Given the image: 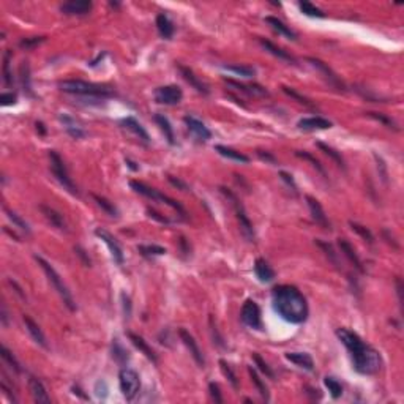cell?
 Listing matches in <instances>:
<instances>
[{
	"label": "cell",
	"instance_id": "cb8c5ba5",
	"mask_svg": "<svg viewBox=\"0 0 404 404\" xmlns=\"http://www.w3.org/2000/svg\"><path fill=\"white\" fill-rule=\"evenodd\" d=\"M259 43H261V46L264 47L265 51H267V52H270L272 55H275V57H278V59L284 60V62H289V63H297L295 57H292V55H290V54H287L286 51H283L281 47L275 46V44H273L272 41H269V40L259 38Z\"/></svg>",
	"mask_w": 404,
	"mask_h": 404
},
{
	"label": "cell",
	"instance_id": "ab89813d",
	"mask_svg": "<svg viewBox=\"0 0 404 404\" xmlns=\"http://www.w3.org/2000/svg\"><path fill=\"white\" fill-rule=\"evenodd\" d=\"M5 212H6L8 218H10V220L13 221V224L16 226V228H19L21 231H24V232H26V234H29V232H30V228H29V224H27L26 221H24V220H22V218H21V216H19L18 213H16V212H13V210H8V208L5 210Z\"/></svg>",
	"mask_w": 404,
	"mask_h": 404
},
{
	"label": "cell",
	"instance_id": "be15d7a7",
	"mask_svg": "<svg viewBox=\"0 0 404 404\" xmlns=\"http://www.w3.org/2000/svg\"><path fill=\"white\" fill-rule=\"evenodd\" d=\"M2 324L6 325V310H5V306H2Z\"/></svg>",
	"mask_w": 404,
	"mask_h": 404
},
{
	"label": "cell",
	"instance_id": "5bb4252c",
	"mask_svg": "<svg viewBox=\"0 0 404 404\" xmlns=\"http://www.w3.org/2000/svg\"><path fill=\"white\" fill-rule=\"evenodd\" d=\"M92 10V2L87 0H70L60 6V11L70 16H84Z\"/></svg>",
	"mask_w": 404,
	"mask_h": 404
},
{
	"label": "cell",
	"instance_id": "277c9868",
	"mask_svg": "<svg viewBox=\"0 0 404 404\" xmlns=\"http://www.w3.org/2000/svg\"><path fill=\"white\" fill-rule=\"evenodd\" d=\"M35 261L40 264V267L43 269V272L46 273V277L47 280H49V283L54 286V289L57 290L59 295L62 297V300L63 303H65V306L70 310V311H76V303H75V298H73L71 292L68 290V287L65 286V283H63V280L60 278V275L55 272V269L52 267V265L44 261L43 257H40V256H35Z\"/></svg>",
	"mask_w": 404,
	"mask_h": 404
},
{
	"label": "cell",
	"instance_id": "ffe728a7",
	"mask_svg": "<svg viewBox=\"0 0 404 404\" xmlns=\"http://www.w3.org/2000/svg\"><path fill=\"white\" fill-rule=\"evenodd\" d=\"M179 70H180V73H182L183 79L187 81V82H188L193 88H196V90H198L199 93H204V95L208 93V87H207L204 82H202V81L195 75V73H193V70H190L188 67H183V65H179Z\"/></svg>",
	"mask_w": 404,
	"mask_h": 404
},
{
	"label": "cell",
	"instance_id": "d4e9b609",
	"mask_svg": "<svg viewBox=\"0 0 404 404\" xmlns=\"http://www.w3.org/2000/svg\"><path fill=\"white\" fill-rule=\"evenodd\" d=\"M59 119H60V122L63 123V126H65L67 133H68L71 137H75V139H81V137H85V136H87V133L82 130V126H79V125L76 123V120H75V119H71V117L67 116V114L60 116Z\"/></svg>",
	"mask_w": 404,
	"mask_h": 404
},
{
	"label": "cell",
	"instance_id": "f907efd6",
	"mask_svg": "<svg viewBox=\"0 0 404 404\" xmlns=\"http://www.w3.org/2000/svg\"><path fill=\"white\" fill-rule=\"evenodd\" d=\"M283 90H284V93H287L289 96H292V98H295L298 103H302V104H305V106H313L311 104V101L308 100V98H305V96H302V95H298L295 90H292V88H289V87H283Z\"/></svg>",
	"mask_w": 404,
	"mask_h": 404
},
{
	"label": "cell",
	"instance_id": "5b68a950",
	"mask_svg": "<svg viewBox=\"0 0 404 404\" xmlns=\"http://www.w3.org/2000/svg\"><path fill=\"white\" fill-rule=\"evenodd\" d=\"M130 185H131V188H133L136 193H139V195H142V196H145V198H149V199H153V201H160V202H163V204H167L169 207H172L174 210H177V212H179L182 216L187 215V212H185V208H183L175 199L169 198V196L163 195V193H160V191H157V190H153V188L147 187V185L142 183V182L131 180Z\"/></svg>",
	"mask_w": 404,
	"mask_h": 404
},
{
	"label": "cell",
	"instance_id": "9f6ffc18",
	"mask_svg": "<svg viewBox=\"0 0 404 404\" xmlns=\"http://www.w3.org/2000/svg\"><path fill=\"white\" fill-rule=\"evenodd\" d=\"M280 175H281V179L284 180V182L289 185V187H292V188H294V191H295V188H297V187H295V183H294V180H292V177H290L289 174H286V172H281Z\"/></svg>",
	"mask_w": 404,
	"mask_h": 404
},
{
	"label": "cell",
	"instance_id": "44dd1931",
	"mask_svg": "<svg viewBox=\"0 0 404 404\" xmlns=\"http://www.w3.org/2000/svg\"><path fill=\"white\" fill-rule=\"evenodd\" d=\"M332 126V122L322 117H306L298 122V128L302 130H327Z\"/></svg>",
	"mask_w": 404,
	"mask_h": 404
},
{
	"label": "cell",
	"instance_id": "680465c9",
	"mask_svg": "<svg viewBox=\"0 0 404 404\" xmlns=\"http://www.w3.org/2000/svg\"><path fill=\"white\" fill-rule=\"evenodd\" d=\"M397 290H398V297H400V302H403V283L400 278H397Z\"/></svg>",
	"mask_w": 404,
	"mask_h": 404
},
{
	"label": "cell",
	"instance_id": "2e32d148",
	"mask_svg": "<svg viewBox=\"0 0 404 404\" xmlns=\"http://www.w3.org/2000/svg\"><path fill=\"white\" fill-rule=\"evenodd\" d=\"M185 120V123H187V126H188V130L195 134L198 139H201V141H208L210 137H212V133H210V130L208 128L201 122V120H198V119H195V117H190V116H187L183 119Z\"/></svg>",
	"mask_w": 404,
	"mask_h": 404
},
{
	"label": "cell",
	"instance_id": "8d00e7d4",
	"mask_svg": "<svg viewBox=\"0 0 404 404\" xmlns=\"http://www.w3.org/2000/svg\"><path fill=\"white\" fill-rule=\"evenodd\" d=\"M0 355H2V359L8 363V365H10V368L14 371V373H21V366H19L18 360L14 359V355L10 351H8L5 346L0 347Z\"/></svg>",
	"mask_w": 404,
	"mask_h": 404
},
{
	"label": "cell",
	"instance_id": "7dc6e473",
	"mask_svg": "<svg viewBox=\"0 0 404 404\" xmlns=\"http://www.w3.org/2000/svg\"><path fill=\"white\" fill-rule=\"evenodd\" d=\"M318 245H319L322 249H324L325 254H327V257H328V259L332 261L335 265L339 264V262H338V257H336V253L333 251V246H332V245H330V243H325V242H321V240H318Z\"/></svg>",
	"mask_w": 404,
	"mask_h": 404
},
{
	"label": "cell",
	"instance_id": "91938a15",
	"mask_svg": "<svg viewBox=\"0 0 404 404\" xmlns=\"http://www.w3.org/2000/svg\"><path fill=\"white\" fill-rule=\"evenodd\" d=\"M149 213H150V216L152 218H157L158 221H161V223H167V220L166 218H163V216H160V213H157V212H153V210H149Z\"/></svg>",
	"mask_w": 404,
	"mask_h": 404
},
{
	"label": "cell",
	"instance_id": "7a4b0ae2",
	"mask_svg": "<svg viewBox=\"0 0 404 404\" xmlns=\"http://www.w3.org/2000/svg\"><path fill=\"white\" fill-rule=\"evenodd\" d=\"M273 310L286 322L302 324L308 318V303L303 294L294 286L283 284L273 289Z\"/></svg>",
	"mask_w": 404,
	"mask_h": 404
},
{
	"label": "cell",
	"instance_id": "d590c367",
	"mask_svg": "<svg viewBox=\"0 0 404 404\" xmlns=\"http://www.w3.org/2000/svg\"><path fill=\"white\" fill-rule=\"evenodd\" d=\"M92 199H93V201L96 202V204H98L108 215H111V216H117V208H116L114 204H112V202H109L106 198H101V196H98V195H92Z\"/></svg>",
	"mask_w": 404,
	"mask_h": 404
},
{
	"label": "cell",
	"instance_id": "ba28073f",
	"mask_svg": "<svg viewBox=\"0 0 404 404\" xmlns=\"http://www.w3.org/2000/svg\"><path fill=\"white\" fill-rule=\"evenodd\" d=\"M221 191L224 193L226 196H228L231 201H232V205H234V208H236V213H237V220H239V223H240V229H242V234H243V236L249 240V242H254V229H253V224H251V221H249V218H248V215L245 213V210H243V207H242V204L240 202L237 201V198L232 195V193H229L228 190L226 188H221Z\"/></svg>",
	"mask_w": 404,
	"mask_h": 404
},
{
	"label": "cell",
	"instance_id": "b9f144b4",
	"mask_svg": "<svg viewBox=\"0 0 404 404\" xmlns=\"http://www.w3.org/2000/svg\"><path fill=\"white\" fill-rule=\"evenodd\" d=\"M137 249H139L144 256H161L166 253V249L158 245H141L137 246Z\"/></svg>",
	"mask_w": 404,
	"mask_h": 404
},
{
	"label": "cell",
	"instance_id": "11a10c76",
	"mask_svg": "<svg viewBox=\"0 0 404 404\" xmlns=\"http://www.w3.org/2000/svg\"><path fill=\"white\" fill-rule=\"evenodd\" d=\"M368 116H369V117H374V119H377V120H381V122H384L385 125H389V126H395V123L392 122L390 119H387V117H384V116H381V114H377V112H368Z\"/></svg>",
	"mask_w": 404,
	"mask_h": 404
},
{
	"label": "cell",
	"instance_id": "e0dca14e",
	"mask_svg": "<svg viewBox=\"0 0 404 404\" xmlns=\"http://www.w3.org/2000/svg\"><path fill=\"white\" fill-rule=\"evenodd\" d=\"M29 390L32 393V398H34L37 403H41V404L51 403L49 395H47V392H46V387L43 385V382L40 381V379H37V377L29 379Z\"/></svg>",
	"mask_w": 404,
	"mask_h": 404
},
{
	"label": "cell",
	"instance_id": "94428289",
	"mask_svg": "<svg viewBox=\"0 0 404 404\" xmlns=\"http://www.w3.org/2000/svg\"><path fill=\"white\" fill-rule=\"evenodd\" d=\"M75 251H76V253H78V254L81 256V257H82V259H84V264H85V265H90V259H87V257L84 256V251H82V249H81V248L78 246V248H75Z\"/></svg>",
	"mask_w": 404,
	"mask_h": 404
},
{
	"label": "cell",
	"instance_id": "e7e4bbea",
	"mask_svg": "<svg viewBox=\"0 0 404 404\" xmlns=\"http://www.w3.org/2000/svg\"><path fill=\"white\" fill-rule=\"evenodd\" d=\"M37 130H40V131H41L43 134L46 133V130H44V125H43L41 122H37Z\"/></svg>",
	"mask_w": 404,
	"mask_h": 404
},
{
	"label": "cell",
	"instance_id": "f35d334b",
	"mask_svg": "<svg viewBox=\"0 0 404 404\" xmlns=\"http://www.w3.org/2000/svg\"><path fill=\"white\" fill-rule=\"evenodd\" d=\"M325 387L328 389L330 395H332L333 398H339L343 395V387L341 384H339L335 377H325Z\"/></svg>",
	"mask_w": 404,
	"mask_h": 404
},
{
	"label": "cell",
	"instance_id": "603a6c76",
	"mask_svg": "<svg viewBox=\"0 0 404 404\" xmlns=\"http://www.w3.org/2000/svg\"><path fill=\"white\" fill-rule=\"evenodd\" d=\"M122 125L126 128V130H130L131 133H134L142 142H145V144H149V142H150V136H149V133L144 130V126H142L139 122H137L136 119H133V117H126V119L122 120Z\"/></svg>",
	"mask_w": 404,
	"mask_h": 404
},
{
	"label": "cell",
	"instance_id": "6125c7cd",
	"mask_svg": "<svg viewBox=\"0 0 404 404\" xmlns=\"http://www.w3.org/2000/svg\"><path fill=\"white\" fill-rule=\"evenodd\" d=\"M257 155H259L262 160H267V161H272V163H275V158L272 155H269V153H265V155H264V152H257Z\"/></svg>",
	"mask_w": 404,
	"mask_h": 404
},
{
	"label": "cell",
	"instance_id": "1f68e13d",
	"mask_svg": "<svg viewBox=\"0 0 404 404\" xmlns=\"http://www.w3.org/2000/svg\"><path fill=\"white\" fill-rule=\"evenodd\" d=\"M155 122L160 125V128H161V131L164 133V136H166V139H167V142L169 144H174L175 142V137H174V130H172V126H171V123H169V120L164 117V116H161V114H157L155 116Z\"/></svg>",
	"mask_w": 404,
	"mask_h": 404
},
{
	"label": "cell",
	"instance_id": "f546056e",
	"mask_svg": "<svg viewBox=\"0 0 404 404\" xmlns=\"http://www.w3.org/2000/svg\"><path fill=\"white\" fill-rule=\"evenodd\" d=\"M157 27L160 35L163 38H171L174 35V26L172 22L169 21V18L166 14H158L157 16Z\"/></svg>",
	"mask_w": 404,
	"mask_h": 404
},
{
	"label": "cell",
	"instance_id": "d6a6232c",
	"mask_svg": "<svg viewBox=\"0 0 404 404\" xmlns=\"http://www.w3.org/2000/svg\"><path fill=\"white\" fill-rule=\"evenodd\" d=\"M248 373H249V377H251L253 384L256 385V389L259 390L261 397H262L265 401H269V390H267V385H265V384L262 382V379L259 377V374H257V371H256L253 366H249V368H248Z\"/></svg>",
	"mask_w": 404,
	"mask_h": 404
},
{
	"label": "cell",
	"instance_id": "f1b7e54d",
	"mask_svg": "<svg viewBox=\"0 0 404 404\" xmlns=\"http://www.w3.org/2000/svg\"><path fill=\"white\" fill-rule=\"evenodd\" d=\"M254 272H256V277L259 278V281H262V283H270L275 278V272L272 270V267L264 259H256Z\"/></svg>",
	"mask_w": 404,
	"mask_h": 404
},
{
	"label": "cell",
	"instance_id": "74e56055",
	"mask_svg": "<svg viewBox=\"0 0 404 404\" xmlns=\"http://www.w3.org/2000/svg\"><path fill=\"white\" fill-rule=\"evenodd\" d=\"M224 70L236 73L237 76H242V78H253V76L256 75L254 68H251V67H243V65H228V67H224Z\"/></svg>",
	"mask_w": 404,
	"mask_h": 404
},
{
	"label": "cell",
	"instance_id": "f6af8a7d",
	"mask_svg": "<svg viewBox=\"0 0 404 404\" xmlns=\"http://www.w3.org/2000/svg\"><path fill=\"white\" fill-rule=\"evenodd\" d=\"M220 365H221V371H223V374L226 376L229 379V382H231V385L234 387V389H239V382H237V376H236V373H234V371L231 369V366L228 365V363H226L224 360H221L220 362Z\"/></svg>",
	"mask_w": 404,
	"mask_h": 404
},
{
	"label": "cell",
	"instance_id": "8992f818",
	"mask_svg": "<svg viewBox=\"0 0 404 404\" xmlns=\"http://www.w3.org/2000/svg\"><path fill=\"white\" fill-rule=\"evenodd\" d=\"M49 160H51V169H52V174L55 179L59 180V183L62 185L63 188L68 190L71 195H78V190H76V185L73 183V180L70 179L68 175V171L65 164H63V160L60 158V155L57 152L51 150L49 152Z\"/></svg>",
	"mask_w": 404,
	"mask_h": 404
},
{
	"label": "cell",
	"instance_id": "9c48e42d",
	"mask_svg": "<svg viewBox=\"0 0 404 404\" xmlns=\"http://www.w3.org/2000/svg\"><path fill=\"white\" fill-rule=\"evenodd\" d=\"M242 321L243 324H246L248 327L261 330L262 328V321H261V310L257 306L256 302L253 300H246L242 306Z\"/></svg>",
	"mask_w": 404,
	"mask_h": 404
},
{
	"label": "cell",
	"instance_id": "bcb514c9",
	"mask_svg": "<svg viewBox=\"0 0 404 404\" xmlns=\"http://www.w3.org/2000/svg\"><path fill=\"white\" fill-rule=\"evenodd\" d=\"M253 360L256 362V365L259 366V369L262 371V373L267 376V377H270V379H273V371L270 369V366L267 365V363H265L264 360H262V357L259 354H253Z\"/></svg>",
	"mask_w": 404,
	"mask_h": 404
},
{
	"label": "cell",
	"instance_id": "4316f807",
	"mask_svg": "<svg viewBox=\"0 0 404 404\" xmlns=\"http://www.w3.org/2000/svg\"><path fill=\"white\" fill-rule=\"evenodd\" d=\"M24 324H26V328H27V332L30 333V336L34 338V341L38 343L41 347H47L46 344V336L44 333L41 332V328L38 327V324L35 321H32L29 316H24Z\"/></svg>",
	"mask_w": 404,
	"mask_h": 404
},
{
	"label": "cell",
	"instance_id": "681fc988",
	"mask_svg": "<svg viewBox=\"0 0 404 404\" xmlns=\"http://www.w3.org/2000/svg\"><path fill=\"white\" fill-rule=\"evenodd\" d=\"M295 155H297V157H300V158H303V160H308L310 163H311V164H313L314 167H316V169H318V171H319V172H321L322 175H325V171H324V167H322V166H321V163H319V161H318L316 158H314V157H311L310 153H306V152H297Z\"/></svg>",
	"mask_w": 404,
	"mask_h": 404
},
{
	"label": "cell",
	"instance_id": "ac0fdd59",
	"mask_svg": "<svg viewBox=\"0 0 404 404\" xmlns=\"http://www.w3.org/2000/svg\"><path fill=\"white\" fill-rule=\"evenodd\" d=\"M40 210H41V213L44 215V218L54 226V228H57V229H60V231H67V221H65V218H63V215L59 213L57 210H54L52 207L44 205V204L40 205Z\"/></svg>",
	"mask_w": 404,
	"mask_h": 404
},
{
	"label": "cell",
	"instance_id": "c3c4849f",
	"mask_svg": "<svg viewBox=\"0 0 404 404\" xmlns=\"http://www.w3.org/2000/svg\"><path fill=\"white\" fill-rule=\"evenodd\" d=\"M44 41V37H34V38H24L22 41L19 43V46L22 49H32V47L38 46L40 43Z\"/></svg>",
	"mask_w": 404,
	"mask_h": 404
},
{
	"label": "cell",
	"instance_id": "52a82bcc",
	"mask_svg": "<svg viewBox=\"0 0 404 404\" xmlns=\"http://www.w3.org/2000/svg\"><path fill=\"white\" fill-rule=\"evenodd\" d=\"M119 384H120V390H122L123 397L126 400H133L137 395V392H139V387H141L139 374L130 368H125L120 371V374H119Z\"/></svg>",
	"mask_w": 404,
	"mask_h": 404
},
{
	"label": "cell",
	"instance_id": "4dcf8cb0",
	"mask_svg": "<svg viewBox=\"0 0 404 404\" xmlns=\"http://www.w3.org/2000/svg\"><path fill=\"white\" fill-rule=\"evenodd\" d=\"M216 152L220 153V155L226 157V158H231L234 161H239V163H248L249 158L243 153H240L234 149H229V147H224V145H216Z\"/></svg>",
	"mask_w": 404,
	"mask_h": 404
},
{
	"label": "cell",
	"instance_id": "816d5d0a",
	"mask_svg": "<svg viewBox=\"0 0 404 404\" xmlns=\"http://www.w3.org/2000/svg\"><path fill=\"white\" fill-rule=\"evenodd\" d=\"M208 390H210V395H212V398H213L216 403H223L220 389H218V385H216L215 382H210V384H208Z\"/></svg>",
	"mask_w": 404,
	"mask_h": 404
},
{
	"label": "cell",
	"instance_id": "6f0895ef",
	"mask_svg": "<svg viewBox=\"0 0 404 404\" xmlns=\"http://www.w3.org/2000/svg\"><path fill=\"white\" fill-rule=\"evenodd\" d=\"M122 300H123V306H125V313H126V316H130V313H131V305H130V298H128L125 294H122Z\"/></svg>",
	"mask_w": 404,
	"mask_h": 404
},
{
	"label": "cell",
	"instance_id": "f5cc1de1",
	"mask_svg": "<svg viewBox=\"0 0 404 404\" xmlns=\"http://www.w3.org/2000/svg\"><path fill=\"white\" fill-rule=\"evenodd\" d=\"M0 103H2V106H10V104H14L16 103V95L14 93H2V96H0Z\"/></svg>",
	"mask_w": 404,
	"mask_h": 404
},
{
	"label": "cell",
	"instance_id": "e575fe53",
	"mask_svg": "<svg viewBox=\"0 0 404 404\" xmlns=\"http://www.w3.org/2000/svg\"><path fill=\"white\" fill-rule=\"evenodd\" d=\"M298 6H300V10H302L303 14L311 16V18H324V16H325V13H322V10H319L316 5H313L310 2H300V3H298Z\"/></svg>",
	"mask_w": 404,
	"mask_h": 404
},
{
	"label": "cell",
	"instance_id": "836d02e7",
	"mask_svg": "<svg viewBox=\"0 0 404 404\" xmlns=\"http://www.w3.org/2000/svg\"><path fill=\"white\" fill-rule=\"evenodd\" d=\"M318 147L325 153V155H328L330 158H332L335 163L339 166V167H343V169H346V164H344V160H343V157L339 155V153L336 152V150H333L332 147H328V145H325V144H322V142H318Z\"/></svg>",
	"mask_w": 404,
	"mask_h": 404
},
{
	"label": "cell",
	"instance_id": "8fae6325",
	"mask_svg": "<svg viewBox=\"0 0 404 404\" xmlns=\"http://www.w3.org/2000/svg\"><path fill=\"white\" fill-rule=\"evenodd\" d=\"M179 335H180V339L183 341V344L187 346V349L190 351L191 357L195 359V362L198 363V365H199L201 368H204V365H205V359H204V355H202V351H201V347L198 346L196 339L193 338L191 333L188 332V330H185V328H180V330H179Z\"/></svg>",
	"mask_w": 404,
	"mask_h": 404
},
{
	"label": "cell",
	"instance_id": "7bdbcfd3",
	"mask_svg": "<svg viewBox=\"0 0 404 404\" xmlns=\"http://www.w3.org/2000/svg\"><path fill=\"white\" fill-rule=\"evenodd\" d=\"M351 224V228H352V231H355L359 234V236L365 240V242H368V243H373V240H374V237H373V234L369 232V229H366L365 226H362V224H357V223H349Z\"/></svg>",
	"mask_w": 404,
	"mask_h": 404
},
{
	"label": "cell",
	"instance_id": "3957f363",
	"mask_svg": "<svg viewBox=\"0 0 404 404\" xmlns=\"http://www.w3.org/2000/svg\"><path fill=\"white\" fill-rule=\"evenodd\" d=\"M59 87H60V90L65 92V93L95 96V98H106V96H112V95H114L111 88H108V87L98 85V84H92V82H85V81H79V79L60 81Z\"/></svg>",
	"mask_w": 404,
	"mask_h": 404
},
{
	"label": "cell",
	"instance_id": "60d3db41",
	"mask_svg": "<svg viewBox=\"0 0 404 404\" xmlns=\"http://www.w3.org/2000/svg\"><path fill=\"white\" fill-rule=\"evenodd\" d=\"M10 59H11V52L6 51L3 57V79H5L6 87L13 85V73L10 71Z\"/></svg>",
	"mask_w": 404,
	"mask_h": 404
},
{
	"label": "cell",
	"instance_id": "4fadbf2b",
	"mask_svg": "<svg viewBox=\"0 0 404 404\" xmlns=\"http://www.w3.org/2000/svg\"><path fill=\"white\" fill-rule=\"evenodd\" d=\"M306 202H308V207H310L313 220L316 221L321 228L330 229V221H328V218H327V215L324 212V208H322V205H321V202L318 199H314L313 196H306Z\"/></svg>",
	"mask_w": 404,
	"mask_h": 404
},
{
	"label": "cell",
	"instance_id": "83f0119b",
	"mask_svg": "<svg viewBox=\"0 0 404 404\" xmlns=\"http://www.w3.org/2000/svg\"><path fill=\"white\" fill-rule=\"evenodd\" d=\"M286 359L295 363L297 366L305 368L308 371H311L314 368V362L311 359V355L306 352H289V354H286Z\"/></svg>",
	"mask_w": 404,
	"mask_h": 404
},
{
	"label": "cell",
	"instance_id": "30bf717a",
	"mask_svg": "<svg viewBox=\"0 0 404 404\" xmlns=\"http://www.w3.org/2000/svg\"><path fill=\"white\" fill-rule=\"evenodd\" d=\"M183 98L182 88L177 85H164L155 90V100L160 104H179Z\"/></svg>",
	"mask_w": 404,
	"mask_h": 404
},
{
	"label": "cell",
	"instance_id": "6da1fadb",
	"mask_svg": "<svg viewBox=\"0 0 404 404\" xmlns=\"http://www.w3.org/2000/svg\"><path fill=\"white\" fill-rule=\"evenodd\" d=\"M336 336L339 338L346 349L351 352L354 362V368L360 374H376L381 369L382 360L379 352L368 344L362 341V338L354 333L349 328H338Z\"/></svg>",
	"mask_w": 404,
	"mask_h": 404
},
{
	"label": "cell",
	"instance_id": "db71d44e",
	"mask_svg": "<svg viewBox=\"0 0 404 404\" xmlns=\"http://www.w3.org/2000/svg\"><path fill=\"white\" fill-rule=\"evenodd\" d=\"M112 351H114V354H116V357L119 359V360H126V352L122 349V346H119V343H114V346H112Z\"/></svg>",
	"mask_w": 404,
	"mask_h": 404
},
{
	"label": "cell",
	"instance_id": "7c38bea8",
	"mask_svg": "<svg viewBox=\"0 0 404 404\" xmlns=\"http://www.w3.org/2000/svg\"><path fill=\"white\" fill-rule=\"evenodd\" d=\"M95 234L104 242V243L108 245L109 251H111V256H112V259H114L119 265H122V264H123V251H122V248H120L119 242H117L114 237H112L109 232L103 231V229H96Z\"/></svg>",
	"mask_w": 404,
	"mask_h": 404
},
{
	"label": "cell",
	"instance_id": "9a60e30c",
	"mask_svg": "<svg viewBox=\"0 0 404 404\" xmlns=\"http://www.w3.org/2000/svg\"><path fill=\"white\" fill-rule=\"evenodd\" d=\"M306 60H308L314 68H318L321 73H324V76H325V79L328 81V84L335 85L336 88H339V90H344V84L341 82V79H339V78L335 75V73L325 65L324 62L319 60V59H313V57H308Z\"/></svg>",
	"mask_w": 404,
	"mask_h": 404
},
{
	"label": "cell",
	"instance_id": "d6986e66",
	"mask_svg": "<svg viewBox=\"0 0 404 404\" xmlns=\"http://www.w3.org/2000/svg\"><path fill=\"white\" fill-rule=\"evenodd\" d=\"M338 246H339V249H341V253L346 256V259L349 261V262L354 265V267L359 270V272H362V273H363V264H362L360 257L357 256V253H355V249L352 248V245L349 243V242L344 240V239H339V242H338Z\"/></svg>",
	"mask_w": 404,
	"mask_h": 404
},
{
	"label": "cell",
	"instance_id": "ee69618b",
	"mask_svg": "<svg viewBox=\"0 0 404 404\" xmlns=\"http://www.w3.org/2000/svg\"><path fill=\"white\" fill-rule=\"evenodd\" d=\"M21 81H22V87L24 90H27L29 93H32V85H30V68L27 65V62H24L21 65Z\"/></svg>",
	"mask_w": 404,
	"mask_h": 404
},
{
	"label": "cell",
	"instance_id": "484cf974",
	"mask_svg": "<svg viewBox=\"0 0 404 404\" xmlns=\"http://www.w3.org/2000/svg\"><path fill=\"white\" fill-rule=\"evenodd\" d=\"M265 22H267L273 30H277L280 35L286 37L289 40H295L297 38L295 32L290 29V27H287L283 21H280L278 18H275V16H267V18H265Z\"/></svg>",
	"mask_w": 404,
	"mask_h": 404
},
{
	"label": "cell",
	"instance_id": "7402d4cb",
	"mask_svg": "<svg viewBox=\"0 0 404 404\" xmlns=\"http://www.w3.org/2000/svg\"><path fill=\"white\" fill-rule=\"evenodd\" d=\"M128 338H130V341L137 347V349H139L145 357H147L149 360H152L153 363H157L158 362V357H157V354H155V351L152 349V347L147 344V341H144V338L142 336H139V335H136V333H128Z\"/></svg>",
	"mask_w": 404,
	"mask_h": 404
}]
</instances>
